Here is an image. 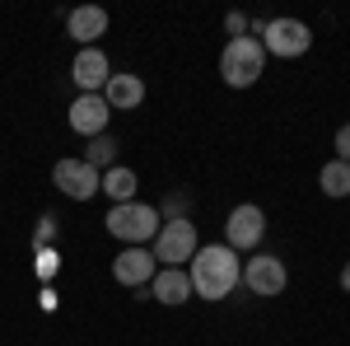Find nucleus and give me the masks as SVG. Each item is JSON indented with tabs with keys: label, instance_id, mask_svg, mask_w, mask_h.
<instances>
[{
	"label": "nucleus",
	"instance_id": "f257e3e1",
	"mask_svg": "<svg viewBox=\"0 0 350 346\" xmlns=\"http://www.w3.org/2000/svg\"><path fill=\"white\" fill-rule=\"evenodd\" d=\"M187 276H191V295H201V299H229L234 286L243 281V262L229 243H206V248H196V258L187 262Z\"/></svg>",
	"mask_w": 350,
	"mask_h": 346
},
{
	"label": "nucleus",
	"instance_id": "f03ea898",
	"mask_svg": "<svg viewBox=\"0 0 350 346\" xmlns=\"http://www.w3.org/2000/svg\"><path fill=\"white\" fill-rule=\"evenodd\" d=\"M219 75L229 89H247L267 75V47L262 38H229L224 42V56H219Z\"/></svg>",
	"mask_w": 350,
	"mask_h": 346
},
{
	"label": "nucleus",
	"instance_id": "7ed1b4c3",
	"mask_svg": "<svg viewBox=\"0 0 350 346\" xmlns=\"http://www.w3.org/2000/svg\"><path fill=\"white\" fill-rule=\"evenodd\" d=\"M108 234L122 243H131V248H140V243H150L154 234H159V206H150V201H122V206H112L108 211Z\"/></svg>",
	"mask_w": 350,
	"mask_h": 346
},
{
	"label": "nucleus",
	"instance_id": "20e7f679",
	"mask_svg": "<svg viewBox=\"0 0 350 346\" xmlns=\"http://www.w3.org/2000/svg\"><path fill=\"white\" fill-rule=\"evenodd\" d=\"M196 248H201V243H196V225H191V220H163L159 234L150 239V253H154V262H163V267L191 262Z\"/></svg>",
	"mask_w": 350,
	"mask_h": 346
},
{
	"label": "nucleus",
	"instance_id": "39448f33",
	"mask_svg": "<svg viewBox=\"0 0 350 346\" xmlns=\"http://www.w3.org/2000/svg\"><path fill=\"white\" fill-rule=\"evenodd\" d=\"M308 42H313V33H308V24H299V19H267L262 24V47H267V56H304Z\"/></svg>",
	"mask_w": 350,
	"mask_h": 346
},
{
	"label": "nucleus",
	"instance_id": "423d86ee",
	"mask_svg": "<svg viewBox=\"0 0 350 346\" xmlns=\"http://www.w3.org/2000/svg\"><path fill=\"white\" fill-rule=\"evenodd\" d=\"M262 234H267V215H262V206H234V215H229V225H224V239H229V248L234 253H247V248H257L262 243Z\"/></svg>",
	"mask_w": 350,
	"mask_h": 346
},
{
	"label": "nucleus",
	"instance_id": "0eeeda50",
	"mask_svg": "<svg viewBox=\"0 0 350 346\" xmlns=\"http://www.w3.org/2000/svg\"><path fill=\"white\" fill-rule=\"evenodd\" d=\"M285 262L280 258H271V253H262V258H252V262H243V286L257 295V299H267V295H280L285 291Z\"/></svg>",
	"mask_w": 350,
	"mask_h": 346
},
{
	"label": "nucleus",
	"instance_id": "6e6552de",
	"mask_svg": "<svg viewBox=\"0 0 350 346\" xmlns=\"http://www.w3.org/2000/svg\"><path fill=\"white\" fill-rule=\"evenodd\" d=\"M108 117H112V108L103 94H80L75 103H70V132L75 136H103L108 132Z\"/></svg>",
	"mask_w": 350,
	"mask_h": 346
},
{
	"label": "nucleus",
	"instance_id": "1a4fd4ad",
	"mask_svg": "<svg viewBox=\"0 0 350 346\" xmlns=\"http://www.w3.org/2000/svg\"><path fill=\"white\" fill-rule=\"evenodd\" d=\"M52 178H56V187L66 192V197H75V201H89L94 192H98V169H89L84 160H56V169H52Z\"/></svg>",
	"mask_w": 350,
	"mask_h": 346
},
{
	"label": "nucleus",
	"instance_id": "9d476101",
	"mask_svg": "<svg viewBox=\"0 0 350 346\" xmlns=\"http://www.w3.org/2000/svg\"><path fill=\"white\" fill-rule=\"evenodd\" d=\"M70 75H75V84H80L84 94H103L112 66H108V56L98 52V47H80L75 61H70Z\"/></svg>",
	"mask_w": 350,
	"mask_h": 346
},
{
	"label": "nucleus",
	"instance_id": "9b49d317",
	"mask_svg": "<svg viewBox=\"0 0 350 346\" xmlns=\"http://www.w3.org/2000/svg\"><path fill=\"white\" fill-rule=\"evenodd\" d=\"M154 253H145V248H126L122 258H112V276H117V286H131V291H140V286H150L154 281Z\"/></svg>",
	"mask_w": 350,
	"mask_h": 346
},
{
	"label": "nucleus",
	"instance_id": "f8f14e48",
	"mask_svg": "<svg viewBox=\"0 0 350 346\" xmlns=\"http://www.w3.org/2000/svg\"><path fill=\"white\" fill-rule=\"evenodd\" d=\"M150 295L159 299V304H187L191 299V276H187V267H159L154 271V281H150Z\"/></svg>",
	"mask_w": 350,
	"mask_h": 346
},
{
	"label": "nucleus",
	"instance_id": "ddd939ff",
	"mask_svg": "<svg viewBox=\"0 0 350 346\" xmlns=\"http://www.w3.org/2000/svg\"><path fill=\"white\" fill-rule=\"evenodd\" d=\"M66 33L84 42V47H94V38H103L108 33V10L103 5H80V10H70L66 14Z\"/></svg>",
	"mask_w": 350,
	"mask_h": 346
},
{
	"label": "nucleus",
	"instance_id": "4468645a",
	"mask_svg": "<svg viewBox=\"0 0 350 346\" xmlns=\"http://www.w3.org/2000/svg\"><path fill=\"white\" fill-rule=\"evenodd\" d=\"M103 99H108V108H135L145 99V80L140 75H108Z\"/></svg>",
	"mask_w": 350,
	"mask_h": 346
},
{
	"label": "nucleus",
	"instance_id": "2eb2a0df",
	"mask_svg": "<svg viewBox=\"0 0 350 346\" xmlns=\"http://www.w3.org/2000/svg\"><path fill=\"white\" fill-rule=\"evenodd\" d=\"M98 192L108 197L112 206L135 201V173H131V169H122V164H112V169H103V178H98Z\"/></svg>",
	"mask_w": 350,
	"mask_h": 346
},
{
	"label": "nucleus",
	"instance_id": "dca6fc26",
	"mask_svg": "<svg viewBox=\"0 0 350 346\" xmlns=\"http://www.w3.org/2000/svg\"><path fill=\"white\" fill-rule=\"evenodd\" d=\"M318 187H323L327 197H350V164H346V160L323 164V178H318Z\"/></svg>",
	"mask_w": 350,
	"mask_h": 346
},
{
	"label": "nucleus",
	"instance_id": "f3484780",
	"mask_svg": "<svg viewBox=\"0 0 350 346\" xmlns=\"http://www.w3.org/2000/svg\"><path fill=\"white\" fill-rule=\"evenodd\" d=\"M112 155H117V140H108V136H94V140H89V150H84V164L103 173V169H112Z\"/></svg>",
	"mask_w": 350,
	"mask_h": 346
},
{
	"label": "nucleus",
	"instance_id": "a211bd4d",
	"mask_svg": "<svg viewBox=\"0 0 350 346\" xmlns=\"http://www.w3.org/2000/svg\"><path fill=\"white\" fill-rule=\"evenodd\" d=\"M187 211H191V197L173 192V197H168V201L159 206V220H187Z\"/></svg>",
	"mask_w": 350,
	"mask_h": 346
},
{
	"label": "nucleus",
	"instance_id": "6ab92c4d",
	"mask_svg": "<svg viewBox=\"0 0 350 346\" xmlns=\"http://www.w3.org/2000/svg\"><path fill=\"white\" fill-rule=\"evenodd\" d=\"M336 160L350 164V122H346V127H336Z\"/></svg>",
	"mask_w": 350,
	"mask_h": 346
},
{
	"label": "nucleus",
	"instance_id": "aec40b11",
	"mask_svg": "<svg viewBox=\"0 0 350 346\" xmlns=\"http://www.w3.org/2000/svg\"><path fill=\"white\" fill-rule=\"evenodd\" d=\"M224 28H229V33H234V38H247V19H243L239 10H234V14H229V19H224Z\"/></svg>",
	"mask_w": 350,
	"mask_h": 346
},
{
	"label": "nucleus",
	"instance_id": "412c9836",
	"mask_svg": "<svg viewBox=\"0 0 350 346\" xmlns=\"http://www.w3.org/2000/svg\"><path fill=\"white\" fill-rule=\"evenodd\" d=\"M341 291H346V295H350V262H346V267H341Z\"/></svg>",
	"mask_w": 350,
	"mask_h": 346
}]
</instances>
